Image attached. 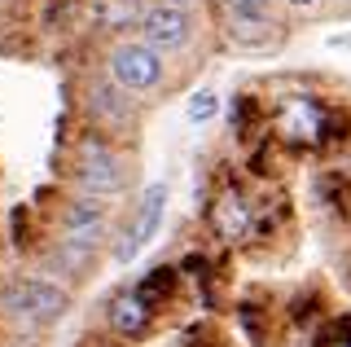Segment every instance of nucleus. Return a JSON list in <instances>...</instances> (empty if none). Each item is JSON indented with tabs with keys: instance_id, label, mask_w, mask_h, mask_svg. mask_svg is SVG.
<instances>
[{
	"instance_id": "nucleus-8",
	"label": "nucleus",
	"mask_w": 351,
	"mask_h": 347,
	"mask_svg": "<svg viewBox=\"0 0 351 347\" xmlns=\"http://www.w3.org/2000/svg\"><path fill=\"white\" fill-rule=\"evenodd\" d=\"M281 132L290 141H316L325 132V119L307 97H294V101H285V110H281Z\"/></svg>"
},
{
	"instance_id": "nucleus-6",
	"label": "nucleus",
	"mask_w": 351,
	"mask_h": 347,
	"mask_svg": "<svg viewBox=\"0 0 351 347\" xmlns=\"http://www.w3.org/2000/svg\"><path fill=\"white\" fill-rule=\"evenodd\" d=\"M211 229H215V237H224V242H237V237L250 233V202L241 198L237 189H224L211 202Z\"/></svg>"
},
{
	"instance_id": "nucleus-9",
	"label": "nucleus",
	"mask_w": 351,
	"mask_h": 347,
	"mask_svg": "<svg viewBox=\"0 0 351 347\" xmlns=\"http://www.w3.org/2000/svg\"><path fill=\"white\" fill-rule=\"evenodd\" d=\"M110 325H114V334H123V339H136V334H145L149 325V303L141 295H119L110 303Z\"/></svg>"
},
{
	"instance_id": "nucleus-12",
	"label": "nucleus",
	"mask_w": 351,
	"mask_h": 347,
	"mask_svg": "<svg viewBox=\"0 0 351 347\" xmlns=\"http://www.w3.org/2000/svg\"><path fill=\"white\" fill-rule=\"evenodd\" d=\"M211 115H215V93L211 88L193 93L189 97V119H211Z\"/></svg>"
},
{
	"instance_id": "nucleus-13",
	"label": "nucleus",
	"mask_w": 351,
	"mask_h": 347,
	"mask_svg": "<svg viewBox=\"0 0 351 347\" xmlns=\"http://www.w3.org/2000/svg\"><path fill=\"white\" fill-rule=\"evenodd\" d=\"M285 5H294V9H312L316 0H285Z\"/></svg>"
},
{
	"instance_id": "nucleus-4",
	"label": "nucleus",
	"mask_w": 351,
	"mask_h": 347,
	"mask_svg": "<svg viewBox=\"0 0 351 347\" xmlns=\"http://www.w3.org/2000/svg\"><path fill=\"white\" fill-rule=\"evenodd\" d=\"M162 207H167V189L162 185H149L145 193H141L136 211H132V224L123 229V237H119V246H114L119 264H132V259L154 242V233L162 229Z\"/></svg>"
},
{
	"instance_id": "nucleus-14",
	"label": "nucleus",
	"mask_w": 351,
	"mask_h": 347,
	"mask_svg": "<svg viewBox=\"0 0 351 347\" xmlns=\"http://www.w3.org/2000/svg\"><path fill=\"white\" fill-rule=\"evenodd\" d=\"M162 5H180V9H189V5H193V0H162Z\"/></svg>"
},
{
	"instance_id": "nucleus-10",
	"label": "nucleus",
	"mask_w": 351,
	"mask_h": 347,
	"mask_svg": "<svg viewBox=\"0 0 351 347\" xmlns=\"http://www.w3.org/2000/svg\"><path fill=\"white\" fill-rule=\"evenodd\" d=\"M97 23L110 31H123V27L141 23V9H136V0H101L97 5Z\"/></svg>"
},
{
	"instance_id": "nucleus-5",
	"label": "nucleus",
	"mask_w": 351,
	"mask_h": 347,
	"mask_svg": "<svg viewBox=\"0 0 351 347\" xmlns=\"http://www.w3.org/2000/svg\"><path fill=\"white\" fill-rule=\"evenodd\" d=\"M80 185L93 193V198L123 189V158H119L110 145H101V141H84V149H80Z\"/></svg>"
},
{
	"instance_id": "nucleus-2",
	"label": "nucleus",
	"mask_w": 351,
	"mask_h": 347,
	"mask_svg": "<svg viewBox=\"0 0 351 347\" xmlns=\"http://www.w3.org/2000/svg\"><path fill=\"white\" fill-rule=\"evenodd\" d=\"M110 80L119 93H149L162 80V58L141 40H123L110 49Z\"/></svg>"
},
{
	"instance_id": "nucleus-7",
	"label": "nucleus",
	"mask_w": 351,
	"mask_h": 347,
	"mask_svg": "<svg viewBox=\"0 0 351 347\" xmlns=\"http://www.w3.org/2000/svg\"><path fill=\"white\" fill-rule=\"evenodd\" d=\"M101 224H106L101 202H97V198H80L71 211H66V237H62V242L97 246V237H101Z\"/></svg>"
},
{
	"instance_id": "nucleus-1",
	"label": "nucleus",
	"mask_w": 351,
	"mask_h": 347,
	"mask_svg": "<svg viewBox=\"0 0 351 347\" xmlns=\"http://www.w3.org/2000/svg\"><path fill=\"white\" fill-rule=\"evenodd\" d=\"M0 308L14 321L49 325L71 308V295H66L62 286H53V281H22L18 277V281H5V286H0Z\"/></svg>"
},
{
	"instance_id": "nucleus-3",
	"label": "nucleus",
	"mask_w": 351,
	"mask_h": 347,
	"mask_svg": "<svg viewBox=\"0 0 351 347\" xmlns=\"http://www.w3.org/2000/svg\"><path fill=\"white\" fill-rule=\"evenodd\" d=\"M141 45L154 49L162 58V53H176V49H184L189 45V36H193V18H189V9H180V5H149V9H141Z\"/></svg>"
},
{
	"instance_id": "nucleus-11",
	"label": "nucleus",
	"mask_w": 351,
	"mask_h": 347,
	"mask_svg": "<svg viewBox=\"0 0 351 347\" xmlns=\"http://www.w3.org/2000/svg\"><path fill=\"white\" fill-rule=\"evenodd\" d=\"M224 9H228L233 18H263L268 0H224Z\"/></svg>"
}]
</instances>
